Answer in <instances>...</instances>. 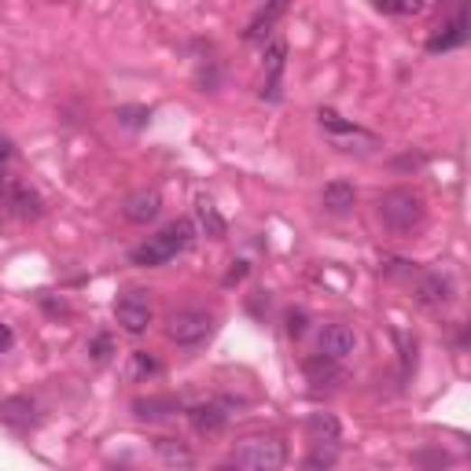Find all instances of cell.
I'll return each mask as SVG.
<instances>
[{
	"label": "cell",
	"instance_id": "1",
	"mask_svg": "<svg viewBox=\"0 0 471 471\" xmlns=\"http://www.w3.org/2000/svg\"><path fill=\"white\" fill-rule=\"evenodd\" d=\"M192 240H196V225L188 221V217H177V221H170L159 236H152L148 244H140V247H133V265H144V269H155V265H166L170 258H177L180 251H188L192 247Z\"/></svg>",
	"mask_w": 471,
	"mask_h": 471
},
{
	"label": "cell",
	"instance_id": "2",
	"mask_svg": "<svg viewBox=\"0 0 471 471\" xmlns=\"http://www.w3.org/2000/svg\"><path fill=\"white\" fill-rule=\"evenodd\" d=\"M423 199L416 192H409V188H394V192L380 196V217L387 221V228L394 232H412L423 225Z\"/></svg>",
	"mask_w": 471,
	"mask_h": 471
},
{
	"label": "cell",
	"instance_id": "3",
	"mask_svg": "<svg viewBox=\"0 0 471 471\" xmlns=\"http://www.w3.org/2000/svg\"><path fill=\"white\" fill-rule=\"evenodd\" d=\"M288 460V446L280 439H247L232 449V464L247 471H276Z\"/></svg>",
	"mask_w": 471,
	"mask_h": 471
},
{
	"label": "cell",
	"instance_id": "4",
	"mask_svg": "<svg viewBox=\"0 0 471 471\" xmlns=\"http://www.w3.org/2000/svg\"><path fill=\"white\" fill-rule=\"evenodd\" d=\"M210 328H214V317H210V313H203V309H180V313L170 317L166 336H170V343H177V346H199V343L210 336Z\"/></svg>",
	"mask_w": 471,
	"mask_h": 471
},
{
	"label": "cell",
	"instance_id": "5",
	"mask_svg": "<svg viewBox=\"0 0 471 471\" xmlns=\"http://www.w3.org/2000/svg\"><path fill=\"white\" fill-rule=\"evenodd\" d=\"M115 317L118 324L125 328L129 336H140V332H148V324H152V302L144 291H129L115 302Z\"/></svg>",
	"mask_w": 471,
	"mask_h": 471
},
{
	"label": "cell",
	"instance_id": "6",
	"mask_svg": "<svg viewBox=\"0 0 471 471\" xmlns=\"http://www.w3.org/2000/svg\"><path fill=\"white\" fill-rule=\"evenodd\" d=\"M416 302L423 309H446L453 302V280L446 272H423L416 280Z\"/></svg>",
	"mask_w": 471,
	"mask_h": 471
},
{
	"label": "cell",
	"instance_id": "7",
	"mask_svg": "<svg viewBox=\"0 0 471 471\" xmlns=\"http://www.w3.org/2000/svg\"><path fill=\"white\" fill-rule=\"evenodd\" d=\"M162 210V196L155 192V188H140V192H133L125 203H122V217L133 221V225H148L155 221Z\"/></svg>",
	"mask_w": 471,
	"mask_h": 471
},
{
	"label": "cell",
	"instance_id": "8",
	"mask_svg": "<svg viewBox=\"0 0 471 471\" xmlns=\"http://www.w3.org/2000/svg\"><path fill=\"white\" fill-rule=\"evenodd\" d=\"M5 199H8V207H12L23 221H37V217L44 214V199L33 192L30 184H23V180L5 184Z\"/></svg>",
	"mask_w": 471,
	"mask_h": 471
},
{
	"label": "cell",
	"instance_id": "9",
	"mask_svg": "<svg viewBox=\"0 0 471 471\" xmlns=\"http://www.w3.org/2000/svg\"><path fill=\"white\" fill-rule=\"evenodd\" d=\"M354 350H357L354 328H346V324H328L324 332H320V354H324V357L343 361V357H350Z\"/></svg>",
	"mask_w": 471,
	"mask_h": 471
},
{
	"label": "cell",
	"instance_id": "10",
	"mask_svg": "<svg viewBox=\"0 0 471 471\" xmlns=\"http://www.w3.org/2000/svg\"><path fill=\"white\" fill-rule=\"evenodd\" d=\"M0 423H8V428H19V431L33 428V423H37V402L26 398V394L5 398V402H0Z\"/></svg>",
	"mask_w": 471,
	"mask_h": 471
},
{
	"label": "cell",
	"instance_id": "11",
	"mask_svg": "<svg viewBox=\"0 0 471 471\" xmlns=\"http://www.w3.org/2000/svg\"><path fill=\"white\" fill-rule=\"evenodd\" d=\"M188 420H192V428H196L199 435H217V431H225L228 412H225V405H217V402H203V405L188 409Z\"/></svg>",
	"mask_w": 471,
	"mask_h": 471
},
{
	"label": "cell",
	"instance_id": "12",
	"mask_svg": "<svg viewBox=\"0 0 471 471\" xmlns=\"http://www.w3.org/2000/svg\"><path fill=\"white\" fill-rule=\"evenodd\" d=\"M467 41V19L464 15H457V19H449L446 26H439L431 37H428V52H449V49H457V44H464Z\"/></svg>",
	"mask_w": 471,
	"mask_h": 471
},
{
	"label": "cell",
	"instance_id": "13",
	"mask_svg": "<svg viewBox=\"0 0 471 471\" xmlns=\"http://www.w3.org/2000/svg\"><path fill=\"white\" fill-rule=\"evenodd\" d=\"M306 380L313 383V391H320V387H336V383H343V368H339V361L336 357H309L306 361Z\"/></svg>",
	"mask_w": 471,
	"mask_h": 471
},
{
	"label": "cell",
	"instance_id": "14",
	"mask_svg": "<svg viewBox=\"0 0 471 471\" xmlns=\"http://www.w3.org/2000/svg\"><path fill=\"white\" fill-rule=\"evenodd\" d=\"M354 203H357L354 184H346V180H332V184H324V192H320V207H324L328 214H346V210H354Z\"/></svg>",
	"mask_w": 471,
	"mask_h": 471
},
{
	"label": "cell",
	"instance_id": "15",
	"mask_svg": "<svg viewBox=\"0 0 471 471\" xmlns=\"http://www.w3.org/2000/svg\"><path fill=\"white\" fill-rule=\"evenodd\" d=\"M288 12V0H269V8H262L254 19H251V26H247V41H265L269 33H272V26H276V19Z\"/></svg>",
	"mask_w": 471,
	"mask_h": 471
},
{
	"label": "cell",
	"instance_id": "16",
	"mask_svg": "<svg viewBox=\"0 0 471 471\" xmlns=\"http://www.w3.org/2000/svg\"><path fill=\"white\" fill-rule=\"evenodd\" d=\"M155 457L166 467H196V453L188 449L184 442H177V439H159L155 442Z\"/></svg>",
	"mask_w": 471,
	"mask_h": 471
},
{
	"label": "cell",
	"instance_id": "17",
	"mask_svg": "<svg viewBox=\"0 0 471 471\" xmlns=\"http://www.w3.org/2000/svg\"><path fill=\"white\" fill-rule=\"evenodd\" d=\"M196 217H199V228H203L207 236H210V240H225V232H228V225H225V217L217 214L214 199L199 196V199H196Z\"/></svg>",
	"mask_w": 471,
	"mask_h": 471
},
{
	"label": "cell",
	"instance_id": "18",
	"mask_svg": "<svg viewBox=\"0 0 471 471\" xmlns=\"http://www.w3.org/2000/svg\"><path fill=\"white\" fill-rule=\"evenodd\" d=\"M133 412L140 420H166V416L180 412V402L177 398H140V402H133Z\"/></svg>",
	"mask_w": 471,
	"mask_h": 471
},
{
	"label": "cell",
	"instance_id": "19",
	"mask_svg": "<svg viewBox=\"0 0 471 471\" xmlns=\"http://www.w3.org/2000/svg\"><path fill=\"white\" fill-rule=\"evenodd\" d=\"M148 375H159L155 354H148V350H133L129 361H125V380H129V383H140V380H148Z\"/></svg>",
	"mask_w": 471,
	"mask_h": 471
},
{
	"label": "cell",
	"instance_id": "20",
	"mask_svg": "<svg viewBox=\"0 0 471 471\" xmlns=\"http://www.w3.org/2000/svg\"><path fill=\"white\" fill-rule=\"evenodd\" d=\"M309 435L317 439V442H339V420L332 416V412H317V416H309Z\"/></svg>",
	"mask_w": 471,
	"mask_h": 471
},
{
	"label": "cell",
	"instance_id": "21",
	"mask_svg": "<svg viewBox=\"0 0 471 471\" xmlns=\"http://www.w3.org/2000/svg\"><path fill=\"white\" fill-rule=\"evenodd\" d=\"M284 60H288V44L284 41H269L265 52H262V63H265V74L276 81L280 70H284Z\"/></svg>",
	"mask_w": 471,
	"mask_h": 471
},
{
	"label": "cell",
	"instance_id": "22",
	"mask_svg": "<svg viewBox=\"0 0 471 471\" xmlns=\"http://www.w3.org/2000/svg\"><path fill=\"white\" fill-rule=\"evenodd\" d=\"M375 8L387 15H416L428 8V0H375Z\"/></svg>",
	"mask_w": 471,
	"mask_h": 471
},
{
	"label": "cell",
	"instance_id": "23",
	"mask_svg": "<svg viewBox=\"0 0 471 471\" xmlns=\"http://www.w3.org/2000/svg\"><path fill=\"white\" fill-rule=\"evenodd\" d=\"M115 118H118L122 125H129V129H140V125L152 122V107H118Z\"/></svg>",
	"mask_w": 471,
	"mask_h": 471
},
{
	"label": "cell",
	"instance_id": "24",
	"mask_svg": "<svg viewBox=\"0 0 471 471\" xmlns=\"http://www.w3.org/2000/svg\"><path fill=\"white\" fill-rule=\"evenodd\" d=\"M317 118H320V125H324V129H332V133H357V125H354V122H343L336 111H328V107H320V115H317Z\"/></svg>",
	"mask_w": 471,
	"mask_h": 471
},
{
	"label": "cell",
	"instance_id": "25",
	"mask_svg": "<svg viewBox=\"0 0 471 471\" xmlns=\"http://www.w3.org/2000/svg\"><path fill=\"white\" fill-rule=\"evenodd\" d=\"M380 269H383L387 276H402V280L416 276V265H412V262H405V258H383V262H380Z\"/></svg>",
	"mask_w": 471,
	"mask_h": 471
},
{
	"label": "cell",
	"instance_id": "26",
	"mask_svg": "<svg viewBox=\"0 0 471 471\" xmlns=\"http://www.w3.org/2000/svg\"><path fill=\"white\" fill-rule=\"evenodd\" d=\"M111 354H115V339H111V336H97V339L88 343V357H92V361H100V365H104Z\"/></svg>",
	"mask_w": 471,
	"mask_h": 471
},
{
	"label": "cell",
	"instance_id": "27",
	"mask_svg": "<svg viewBox=\"0 0 471 471\" xmlns=\"http://www.w3.org/2000/svg\"><path fill=\"white\" fill-rule=\"evenodd\" d=\"M288 336H291V339H302V336H306V313H302V309H291V313H288Z\"/></svg>",
	"mask_w": 471,
	"mask_h": 471
},
{
	"label": "cell",
	"instance_id": "28",
	"mask_svg": "<svg viewBox=\"0 0 471 471\" xmlns=\"http://www.w3.org/2000/svg\"><path fill=\"white\" fill-rule=\"evenodd\" d=\"M332 464H336V453H332V449H317V453L306 457V467H332Z\"/></svg>",
	"mask_w": 471,
	"mask_h": 471
},
{
	"label": "cell",
	"instance_id": "29",
	"mask_svg": "<svg viewBox=\"0 0 471 471\" xmlns=\"http://www.w3.org/2000/svg\"><path fill=\"white\" fill-rule=\"evenodd\" d=\"M247 276V262H232L228 276H225V284H236V280H244Z\"/></svg>",
	"mask_w": 471,
	"mask_h": 471
},
{
	"label": "cell",
	"instance_id": "30",
	"mask_svg": "<svg viewBox=\"0 0 471 471\" xmlns=\"http://www.w3.org/2000/svg\"><path fill=\"white\" fill-rule=\"evenodd\" d=\"M41 302H44V309H49V313H63V317H70V306H67V302H63V299H60V302H56V299H49V295H44V299H41Z\"/></svg>",
	"mask_w": 471,
	"mask_h": 471
},
{
	"label": "cell",
	"instance_id": "31",
	"mask_svg": "<svg viewBox=\"0 0 471 471\" xmlns=\"http://www.w3.org/2000/svg\"><path fill=\"white\" fill-rule=\"evenodd\" d=\"M12 343H15L12 328H8V324H0V354H5V350H12Z\"/></svg>",
	"mask_w": 471,
	"mask_h": 471
},
{
	"label": "cell",
	"instance_id": "32",
	"mask_svg": "<svg viewBox=\"0 0 471 471\" xmlns=\"http://www.w3.org/2000/svg\"><path fill=\"white\" fill-rule=\"evenodd\" d=\"M8 159H12V144H8V140H0V170L8 166Z\"/></svg>",
	"mask_w": 471,
	"mask_h": 471
}]
</instances>
